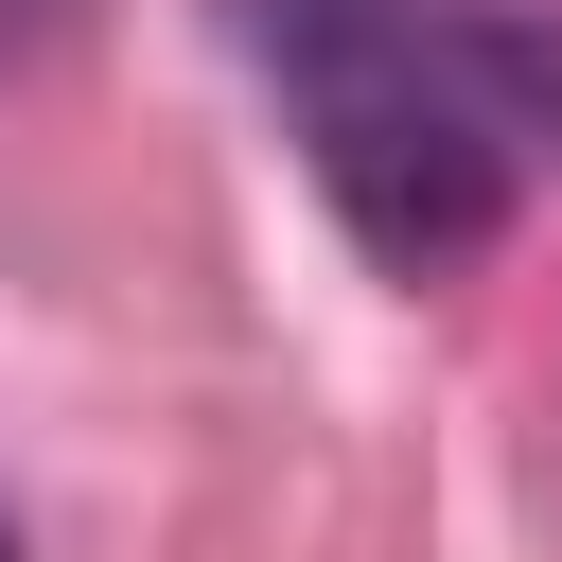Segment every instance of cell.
I'll list each match as a JSON object with an SVG mask.
<instances>
[{
    "label": "cell",
    "mask_w": 562,
    "mask_h": 562,
    "mask_svg": "<svg viewBox=\"0 0 562 562\" xmlns=\"http://www.w3.org/2000/svg\"><path fill=\"white\" fill-rule=\"evenodd\" d=\"M0 562H18V544H0Z\"/></svg>",
    "instance_id": "cell-2"
},
{
    "label": "cell",
    "mask_w": 562,
    "mask_h": 562,
    "mask_svg": "<svg viewBox=\"0 0 562 562\" xmlns=\"http://www.w3.org/2000/svg\"><path fill=\"white\" fill-rule=\"evenodd\" d=\"M228 18H246V53L281 70L299 158H316V193L351 211V246H369L386 281H439V263H474V246L509 228L527 140H509V105H492L474 0H228Z\"/></svg>",
    "instance_id": "cell-1"
}]
</instances>
